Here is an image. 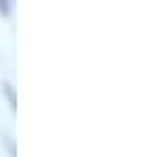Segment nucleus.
<instances>
[{
    "label": "nucleus",
    "instance_id": "nucleus-1",
    "mask_svg": "<svg viewBox=\"0 0 159 157\" xmlns=\"http://www.w3.org/2000/svg\"><path fill=\"white\" fill-rule=\"evenodd\" d=\"M0 91H2V96L7 98L9 109L15 113V110H17V94H15V87H13V83H11V81H2V83H0Z\"/></svg>",
    "mask_w": 159,
    "mask_h": 157
},
{
    "label": "nucleus",
    "instance_id": "nucleus-2",
    "mask_svg": "<svg viewBox=\"0 0 159 157\" xmlns=\"http://www.w3.org/2000/svg\"><path fill=\"white\" fill-rule=\"evenodd\" d=\"M13 9H15V4L11 0H0V15H2V19H9L13 15Z\"/></svg>",
    "mask_w": 159,
    "mask_h": 157
}]
</instances>
